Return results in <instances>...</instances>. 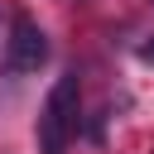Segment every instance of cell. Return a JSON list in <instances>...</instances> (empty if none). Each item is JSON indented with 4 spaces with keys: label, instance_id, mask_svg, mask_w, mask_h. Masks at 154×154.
Listing matches in <instances>:
<instances>
[{
    "label": "cell",
    "instance_id": "cell-1",
    "mask_svg": "<svg viewBox=\"0 0 154 154\" xmlns=\"http://www.w3.org/2000/svg\"><path fill=\"white\" fill-rule=\"evenodd\" d=\"M77 106H82V82L77 72H63L38 111V154H67V140L77 130Z\"/></svg>",
    "mask_w": 154,
    "mask_h": 154
},
{
    "label": "cell",
    "instance_id": "cell-2",
    "mask_svg": "<svg viewBox=\"0 0 154 154\" xmlns=\"http://www.w3.org/2000/svg\"><path fill=\"white\" fill-rule=\"evenodd\" d=\"M48 34L29 10H10V34H5V72L10 77H29L48 63Z\"/></svg>",
    "mask_w": 154,
    "mask_h": 154
},
{
    "label": "cell",
    "instance_id": "cell-3",
    "mask_svg": "<svg viewBox=\"0 0 154 154\" xmlns=\"http://www.w3.org/2000/svg\"><path fill=\"white\" fill-rule=\"evenodd\" d=\"M140 58H144V63H154V43H144V48H140Z\"/></svg>",
    "mask_w": 154,
    "mask_h": 154
}]
</instances>
